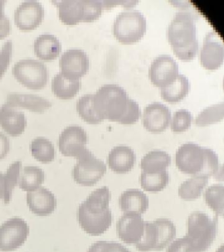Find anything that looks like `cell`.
Here are the masks:
<instances>
[{
    "label": "cell",
    "instance_id": "cell-18",
    "mask_svg": "<svg viewBox=\"0 0 224 252\" xmlns=\"http://www.w3.org/2000/svg\"><path fill=\"white\" fill-rule=\"evenodd\" d=\"M145 221L141 215L125 214L117 223L118 237L126 244L138 243L144 233Z\"/></svg>",
    "mask_w": 224,
    "mask_h": 252
},
{
    "label": "cell",
    "instance_id": "cell-41",
    "mask_svg": "<svg viewBox=\"0 0 224 252\" xmlns=\"http://www.w3.org/2000/svg\"><path fill=\"white\" fill-rule=\"evenodd\" d=\"M5 3H6V1H1V0H0V23L2 22L3 20L7 17L4 14V7Z\"/></svg>",
    "mask_w": 224,
    "mask_h": 252
},
{
    "label": "cell",
    "instance_id": "cell-24",
    "mask_svg": "<svg viewBox=\"0 0 224 252\" xmlns=\"http://www.w3.org/2000/svg\"><path fill=\"white\" fill-rule=\"evenodd\" d=\"M62 50V46L60 40L54 35L42 34L35 39V55L41 60H54L58 58Z\"/></svg>",
    "mask_w": 224,
    "mask_h": 252
},
{
    "label": "cell",
    "instance_id": "cell-14",
    "mask_svg": "<svg viewBox=\"0 0 224 252\" xmlns=\"http://www.w3.org/2000/svg\"><path fill=\"white\" fill-rule=\"evenodd\" d=\"M224 58V47L222 37L215 31L208 32L200 49V63L204 68L214 70L221 66Z\"/></svg>",
    "mask_w": 224,
    "mask_h": 252
},
{
    "label": "cell",
    "instance_id": "cell-20",
    "mask_svg": "<svg viewBox=\"0 0 224 252\" xmlns=\"http://www.w3.org/2000/svg\"><path fill=\"white\" fill-rule=\"evenodd\" d=\"M107 164L114 172L125 174L131 171L136 162L134 151L128 146L114 147L108 156Z\"/></svg>",
    "mask_w": 224,
    "mask_h": 252
},
{
    "label": "cell",
    "instance_id": "cell-40",
    "mask_svg": "<svg viewBox=\"0 0 224 252\" xmlns=\"http://www.w3.org/2000/svg\"><path fill=\"white\" fill-rule=\"evenodd\" d=\"M10 150V143L6 136L0 132V160L4 159Z\"/></svg>",
    "mask_w": 224,
    "mask_h": 252
},
{
    "label": "cell",
    "instance_id": "cell-23",
    "mask_svg": "<svg viewBox=\"0 0 224 252\" xmlns=\"http://www.w3.org/2000/svg\"><path fill=\"white\" fill-rule=\"evenodd\" d=\"M122 212L125 214H145L149 208L147 195L136 189H128L122 193L119 200Z\"/></svg>",
    "mask_w": 224,
    "mask_h": 252
},
{
    "label": "cell",
    "instance_id": "cell-39",
    "mask_svg": "<svg viewBox=\"0 0 224 252\" xmlns=\"http://www.w3.org/2000/svg\"><path fill=\"white\" fill-rule=\"evenodd\" d=\"M166 252H190L188 238L185 236L175 240L167 248Z\"/></svg>",
    "mask_w": 224,
    "mask_h": 252
},
{
    "label": "cell",
    "instance_id": "cell-17",
    "mask_svg": "<svg viewBox=\"0 0 224 252\" xmlns=\"http://www.w3.org/2000/svg\"><path fill=\"white\" fill-rule=\"evenodd\" d=\"M142 121L147 131L154 133H161L170 125V110L161 102H152L143 110Z\"/></svg>",
    "mask_w": 224,
    "mask_h": 252
},
{
    "label": "cell",
    "instance_id": "cell-28",
    "mask_svg": "<svg viewBox=\"0 0 224 252\" xmlns=\"http://www.w3.org/2000/svg\"><path fill=\"white\" fill-rule=\"evenodd\" d=\"M45 180L44 171L37 166H25L21 169L19 188L26 192H32L40 188Z\"/></svg>",
    "mask_w": 224,
    "mask_h": 252
},
{
    "label": "cell",
    "instance_id": "cell-25",
    "mask_svg": "<svg viewBox=\"0 0 224 252\" xmlns=\"http://www.w3.org/2000/svg\"><path fill=\"white\" fill-rule=\"evenodd\" d=\"M171 163V157L166 152L155 150L149 152L141 159V173L156 174L164 172Z\"/></svg>",
    "mask_w": 224,
    "mask_h": 252
},
{
    "label": "cell",
    "instance_id": "cell-13",
    "mask_svg": "<svg viewBox=\"0 0 224 252\" xmlns=\"http://www.w3.org/2000/svg\"><path fill=\"white\" fill-rule=\"evenodd\" d=\"M88 138L85 130L78 126H70L60 134L58 147L64 157L77 158L86 149Z\"/></svg>",
    "mask_w": 224,
    "mask_h": 252
},
{
    "label": "cell",
    "instance_id": "cell-5",
    "mask_svg": "<svg viewBox=\"0 0 224 252\" xmlns=\"http://www.w3.org/2000/svg\"><path fill=\"white\" fill-rule=\"evenodd\" d=\"M217 231V218H211L202 212L191 214L186 235L190 244V252H205L213 244Z\"/></svg>",
    "mask_w": 224,
    "mask_h": 252
},
{
    "label": "cell",
    "instance_id": "cell-12",
    "mask_svg": "<svg viewBox=\"0 0 224 252\" xmlns=\"http://www.w3.org/2000/svg\"><path fill=\"white\" fill-rule=\"evenodd\" d=\"M179 74L178 63L170 55H160L153 61L149 69L153 84L162 88L174 82Z\"/></svg>",
    "mask_w": 224,
    "mask_h": 252
},
{
    "label": "cell",
    "instance_id": "cell-10",
    "mask_svg": "<svg viewBox=\"0 0 224 252\" xmlns=\"http://www.w3.org/2000/svg\"><path fill=\"white\" fill-rule=\"evenodd\" d=\"M15 79L27 88L40 90L46 86L49 79L48 68L44 63L34 59H22L13 67Z\"/></svg>",
    "mask_w": 224,
    "mask_h": 252
},
{
    "label": "cell",
    "instance_id": "cell-26",
    "mask_svg": "<svg viewBox=\"0 0 224 252\" xmlns=\"http://www.w3.org/2000/svg\"><path fill=\"white\" fill-rule=\"evenodd\" d=\"M81 87L80 80L68 78L62 72L58 73L52 82V90L55 96L61 99L68 100L74 97Z\"/></svg>",
    "mask_w": 224,
    "mask_h": 252
},
{
    "label": "cell",
    "instance_id": "cell-9",
    "mask_svg": "<svg viewBox=\"0 0 224 252\" xmlns=\"http://www.w3.org/2000/svg\"><path fill=\"white\" fill-rule=\"evenodd\" d=\"M77 163L72 169V177L77 184L92 187L101 180L107 172V165L97 158L88 149L77 158Z\"/></svg>",
    "mask_w": 224,
    "mask_h": 252
},
{
    "label": "cell",
    "instance_id": "cell-16",
    "mask_svg": "<svg viewBox=\"0 0 224 252\" xmlns=\"http://www.w3.org/2000/svg\"><path fill=\"white\" fill-rule=\"evenodd\" d=\"M89 66V57L82 49H68L60 60L62 73L68 78L76 80H80L87 73Z\"/></svg>",
    "mask_w": 224,
    "mask_h": 252
},
{
    "label": "cell",
    "instance_id": "cell-31",
    "mask_svg": "<svg viewBox=\"0 0 224 252\" xmlns=\"http://www.w3.org/2000/svg\"><path fill=\"white\" fill-rule=\"evenodd\" d=\"M22 163L20 161H15L9 165L6 172L3 175L4 179V192H3V202L5 204H9L12 197L13 190L19 184V177Z\"/></svg>",
    "mask_w": 224,
    "mask_h": 252
},
{
    "label": "cell",
    "instance_id": "cell-22",
    "mask_svg": "<svg viewBox=\"0 0 224 252\" xmlns=\"http://www.w3.org/2000/svg\"><path fill=\"white\" fill-rule=\"evenodd\" d=\"M6 104L12 108H25L38 113H43L52 105L51 102L42 96L21 93H11L8 94Z\"/></svg>",
    "mask_w": 224,
    "mask_h": 252
},
{
    "label": "cell",
    "instance_id": "cell-30",
    "mask_svg": "<svg viewBox=\"0 0 224 252\" xmlns=\"http://www.w3.org/2000/svg\"><path fill=\"white\" fill-rule=\"evenodd\" d=\"M30 150L32 156L42 163H48L54 160L56 151L52 142L42 137H36L31 142Z\"/></svg>",
    "mask_w": 224,
    "mask_h": 252
},
{
    "label": "cell",
    "instance_id": "cell-27",
    "mask_svg": "<svg viewBox=\"0 0 224 252\" xmlns=\"http://www.w3.org/2000/svg\"><path fill=\"white\" fill-rule=\"evenodd\" d=\"M190 90V83L184 74L178 75L176 80L168 86L160 88V94L169 102H177L182 100Z\"/></svg>",
    "mask_w": 224,
    "mask_h": 252
},
{
    "label": "cell",
    "instance_id": "cell-38",
    "mask_svg": "<svg viewBox=\"0 0 224 252\" xmlns=\"http://www.w3.org/2000/svg\"><path fill=\"white\" fill-rule=\"evenodd\" d=\"M12 41H7L0 50V80L6 72L12 57Z\"/></svg>",
    "mask_w": 224,
    "mask_h": 252
},
{
    "label": "cell",
    "instance_id": "cell-32",
    "mask_svg": "<svg viewBox=\"0 0 224 252\" xmlns=\"http://www.w3.org/2000/svg\"><path fill=\"white\" fill-rule=\"evenodd\" d=\"M206 205L216 216H223L224 211V187L223 185L216 184L208 187L204 193Z\"/></svg>",
    "mask_w": 224,
    "mask_h": 252
},
{
    "label": "cell",
    "instance_id": "cell-34",
    "mask_svg": "<svg viewBox=\"0 0 224 252\" xmlns=\"http://www.w3.org/2000/svg\"><path fill=\"white\" fill-rule=\"evenodd\" d=\"M76 110L80 117L88 124H98L103 121L94 110L93 94L81 96L76 102Z\"/></svg>",
    "mask_w": 224,
    "mask_h": 252
},
{
    "label": "cell",
    "instance_id": "cell-35",
    "mask_svg": "<svg viewBox=\"0 0 224 252\" xmlns=\"http://www.w3.org/2000/svg\"><path fill=\"white\" fill-rule=\"evenodd\" d=\"M224 117V104L222 101L208 106L196 116L194 123L198 126H206L222 121Z\"/></svg>",
    "mask_w": 224,
    "mask_h": 252
},
{
    "label": "cell",
    "instance_id": "cell-1",
    "mask_svg": "<svg viewBox=\"0 0 224 252\" xmlns=\"http://www.w3.org/2000/svg\"><path fill=\"white\" fill-rule=\"evenodd\" d=\"M111 192L107 187L93 191L78 207L77 219L80 227L91 236L105 233L112 224L109 208Z\"/></svg>",
    "mask_w": 224,
    "mask_h": 252
},
{
    "label": "cell",
    "instance_id": "cell-29",
    "mask_svg": "<svg viewBox=\"0 0 224 252\" xmlns=\"http://www.w3.org/2000/svg\"><path fill=\"white\" fill-rule=\"evenodd\" d=\"M208 182V177L204 176H194L185 181L179 187V196L186 201L196 200L201 196Z\"/></svg>",
    "mask_w": 224,
    "mask_h": 252
},
{
    "label": "cell",
    "instance_id": "cell-7",
    "mask_svg": "<svg viewBox=\"0 0 224 252\" xmlns=\"http://www.w3.org/2000/svg\"><path fill=\"white\" fill-rule=\"evenodd\" d=\"M53 3L58 7L59 19L66 25L93 21L103 9L102 1L96 0H64Z\"/></svg>",
    "mask_w": 224,
    "mask_h": 252
},
{
    "label": "cell",
    "instance_id": "cell-33",
    "mask_svg": "<svg viewBox=\"0 0 224 252\" xmlns=\"http://www.w3.org/2000/svg\"><path fill=\"white\" fill-rule=\"evenodd\" d=\"M141 186L147 192H157L164 190L169 183L168 171L156 173L147 174L141 173L140 177Z\"/></svg>",
    "mask_w": 224,
    "mask_h": 252
},
{
    "label": "cell",
    "instance_id": "cell-8",
    "mask_svg": "<svg viewBox=\"0 0 224 252\" xmlns=\"http://www.w3.org/2000/svg\"><path fill=\"white\" fill-rule=\"evenodd\" d=\"M147 29L144 15L138 9H126L119 13L114 21L112 31L122 43L136 42L143 36Z\"/></svg>",
    "mask_w": 224,
    "mask_h": 252
},
{
    "label": "cell",
    "instance_id": "cell-15",
    "mask_svg": "<svg viewBox=\"0 0 224 252\" xmlns=\"http://www.w3.org/2000/svg\"><path fill=\"white\" fill-rule=\"evenodd\" d=\"M44 17V7L36 1L23 2L15 11V25L23 31L36 29L42 23Z\"/></svg>",
    "mask_w": 224,
    "mask_h": 252
},
{
    "label": "cell",
    "instance_id": "cell-6",
    "mask_svg": "<svg viewBox=\"0 0 224 252\" xmlns=\"http://www.w3.org/2000/svg\"><path fill=\"white\" fill-rule=\"evenodd\" d=\"M176 236V226L172 220L157 219L152 222H145L144 233L135 246L139 252L162 251Z\"/></svg>",
    "mask_w": 224,
    "mask_h": 252
},
{
    "label": "cell",
    "instance_id": "cell-11",
    "mask_svg": "<svg viewBox=\"0 0 224 252\" xmlns=\"http://www.w3.org/2000/svg\"><path fill=\"white\" fill-rule=\"evenodd\" d=\"M30 233L29 224L23 219L13 218L0 226V251H15L26 242Z\"/></svg>",
    "mask_w": 224,
    "mask_h": 252
},
{
    "label": "cell",
    "instance_id": "cell-3",
    "mask_svg": "<svg viewBox=\"0 0 224 252\" xmlns=\"http://www.w3.org/2000/svg\"><path fill=\"white\" fill-rule=\"evenodd\" d=\"M175 160L176 167L185 174L208 178L220 173L217 154L197 144L188 143L181 146L176 152Z\"/></svg>",
    "mask_w": 224,
    "mask_h": 252
},
{
    "label": "cell",
    "instance_id": "cell-37",
    "mask_svg": "<svg viewBox=\"0 0 224 252\" xmlns=\"http://www.w3.org/2000/svg\"><path fill=\"white\" fill-rule=\"evenodd\" d=\"M88 252H130L128 249L115 242L98 241L92 244Z\"/></svg>",
    "mask_w": 224,
    "mask_h": 252
},
{
    "label": "cell",
    "instance_id": "cell-36",
    "mask_svg": "<svg viewBox=\"0 0 224 252\" xmlns=\"http://www.w3.org/2000/svg\"><path fill=\"white\" fill-rule=\"evenodd\" d=\"M192 121V113L186 109L177 110L171 118V129L174 133H182L190 129Z\"/></svg>",
    "mask_w": 224,
    "mask_h": 252
},
{
    "label": "cell",
    "instance_id": "cell-19",
    "mask_svg": "<svg viewBox=\"0 0 224 252\" xmlns=\"http://www.w3.org/2000/svg\"><path fill=\"white\" fill-rule=\"evenodd\" d=\"M27 203L31 212L44 217L52 214L58 204L55 195L44 187L27 193Z\"/></svg>",
    "mask_w": 224,
    "mask_h": 252
},
{
    "label": "cell",
    "instance_id": "cell-2",
    "mask_svg": "<svg viewBox=\"0 0 224 252\" xmlns=\"http://www.w3.org/2000/svg\"><path fill=\"white\" fill-rule=\"evenodd\" d=\"M196 15L189 10L177 12L167 29V37L175 54L182 59H193L198 50Z\"/></svg>",
    "mask_w": 224,
    "mask_h": 252
},
{
    "label": "cell",
    "instance_id": "cell-21",
    "mask_svg": "<svg viewBox=\"0 0 224 252\" xmlns=\"http://www.w3.org/2000/svg\"><path fill=\"white\" fill-rule=\"evenodd\" d=\"M27 122L24 113L14 109L7 104L0 108V126L11 137L24 133Z\"/></svg>",
    "mask_w": 224,
    "mask_h": 252
},
{
    "label": "cell",
    "instance_id": "cell-42",
    "mask_svg": "<svg viewBox=\"0 0 224 252\" xmlns=\"http://www.w3.org/2000/svg\"><path fill=\"white\" fill-rule=\"evenodd\" d=\"M4 192V179L3 174L0 172V199L3 198Z\"/></svg>",
    "mask_w": 224,
    "mask_h": 252
},
{
    "label": "cell",
    "instance_id": "cell-4",
    "mask_svg": "<svg viewBox=\"0 0 224 252\" xmlns=\"http://www.w3.org/2000/svg\"><path fill=\"white\" fill-rule=\"evenodd\" d=\"M125 89L117 84H105L93 94L94 110L102 120L127 125V116L133 101Z\"/></svg>",
    "mask_w": 224,
    "mask_h": 252
}]
</instances>
